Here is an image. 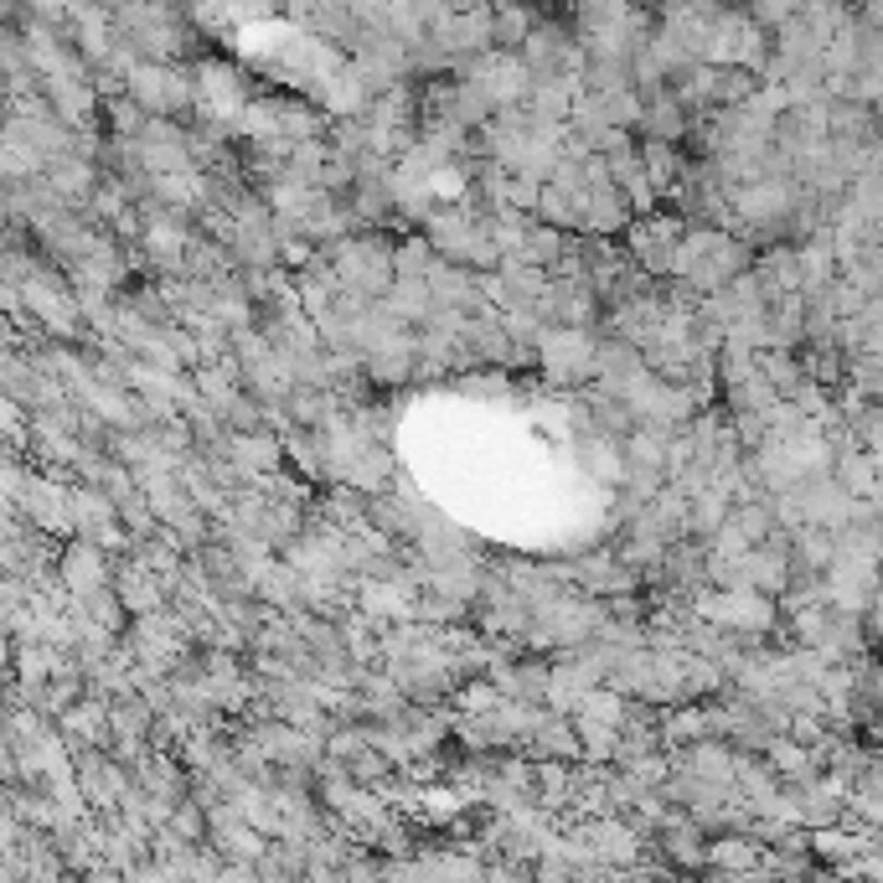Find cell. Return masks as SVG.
Wrapping results in <instances>:
<instances>
[{"instance_id": "6da1fadb", "label": "cell", "mask_w": 883, "mask_h": 883, "mask_svg": "<svg viewBox=\"0 0 883 883\" xmlns=\"http://www.w3.org/2000/svg\"><path fill=\"white\" fill-rule=\"evenodd\" d=\"M341 279L347 285H356L362 294L373 290H388V249H373V243H356V249H347V264H341Z\"/></svg>"}, {"instance_id": "7a4b0ae2", "label": "cell", "mask_w": 883, "mask_h": 883, "mask_svg": "<svg viewBox=\"0 0 883 883\" xmlns=\"http://www.w3.org/2000/svg\"><path fill=\"white\" fill-rule=\"evenodd\" d=\"M62 573H68V584L83 589V594H94V589H104V558H98V548H73V558L62 564Z\"/></svg>"}, {"instance_id": "3957f363", "label": "cell", "mask_w": 883, "mask_h": 883, "mask_svg": "<svg viewBox=\"0 0 883 883\" xmlns=\"http://www.w3.org/2000/svg\"><path fill=\"white\" fill-rule=\"evenodd\" d=\"M620 217H626L620 192H609L605 181H600V186H594V202H589V222H594V228H620Z\"/></svg>"}]
</instances>
